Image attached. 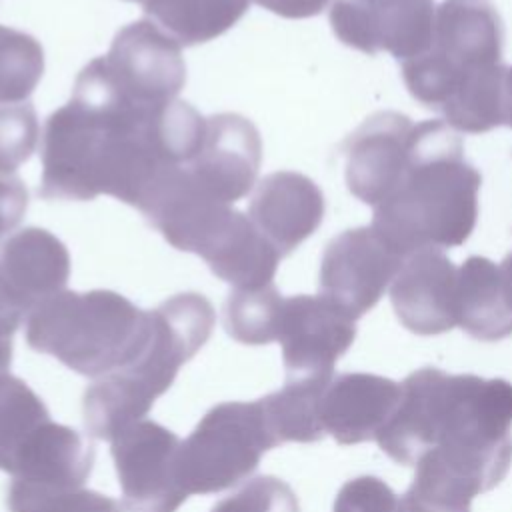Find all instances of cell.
I'll return each instance as SVG.
<instances>
[{"label":"cell","instance_id":"cell-1","mask_svg":"<svg viewBox=\"0 0 512 512\" xmlns=\"http://www.w3.org/2000/svg\"><path fill=\"white\" fill-rule=\"evenodd\" d=\"M204 136L206 118L188 102L138 110L78 74L72 98L44 126L38 196L108 194L142 212L164 180L196 156Z\"/></svg>","mask_w":512,"mask_h":512},{"label":"cell","instance_id":"cell-2","mask_svg":"<svg viewBox=\"0 0 512 512\" xmlns=\"http://www.w3.org/2000/svg\"><path fill=\"white\" fill-rule=\"evenodd\" d=\"M400 402L378 434L384 454L404 466L432 456L482 492L512 464V382L424 366L404 378Z\"/></svg>","mask_w":512,"mask_h":512},{"label":"cell","instance_id":"cell-3","mask_svg":"<svg viewBox=\"0 0 512 512\" xmlns=\"http://www.w3.org/2000/svg\"><path fill=\"white\" fill-rule=\"evenodd\" d=\"M504 26L488 0H444L426 50L402 62L414 100L456 132L484 134L504 124Z\"/></svg>","mask_w":512,"mask_h":512},{"label":"cell","instance_id":"cell-4","mask_svg":"<svg viewBox=\"0 0 512 512\" xmlns=\"http://www.w3.org/2000/svg\"><path fill=\"white\" fill-rule=\"evenodd\" d=\"M482 176L444 120L414 126L410 158L390 194L374 206L372 228L400 254L462 246L478 222Z\"/></svg>","mask_w":512,"mask_h":512},{"label":"cell","instance_id":"cell-5","mask_svg":"<svg viewBox=\"0 0 512 512\" xmlns=\"http://www.w3.org/2000/svg\"><path fill=\"white\" fill-rule=\"evenodd\" d=\"M214 322L210 300L198 292L174 294L148 310L146 336L136 356L84 392L82 414L90 436L112 442L144 420L178 370L208 342Z\"/></svg>","mask_w":512,"mask_h":512},{"label":"cell","instance_id":"cell-6","mask_svg":"<svg viewBox=\"0 0 512 512\" xmlns=\"http://www.w3.org/2000/svg\"><path fill=\"white\" fill-rule=\"evenodd\" d=\"M146 328L148 310L114 290H62L28 314L26 344L98 380L136 356Z\"/></svg>","mask_w":512,"mask_h":512},{"label":"cell","instance_id":"cell-7","mask_svg":"<svg viewBox=\"0 0 512 512\" xmlns=\"http://www.w3.org/2000/svg\"><path fill=\"white\" fill-rule=\"evenodd\" d=\"M144 218L168 244L198 254L214 276L234 288L250 290L274 282L282 256L230 204L204 200L176 186Z\"/></svg>","mask_w":512,"mask_h":512},{"label":"cell","instance_id":"cell-8","mask_svg":"<svg viewBox=\"0 0 512 512\" xmlns=\"http://www.w3.org/2000/svg\"><path fill=\"white\" fill-rule=\"evenodd\" d=\"M278 446L260 400L222 402L210 408L180 448V480L190 494L236 486Z\"/></svg>","mask_w":512,"mask_h":512},{"label":"cell","instance_id":"cell-9","mask_svg":"<svg viewBox=\"0 0 512 512\" xmlns=\"http://www.w3.org/2000/svg\"><path fill=\"white\" fill-rule=\"evenodd\" d=\"M84 68L112 98L140 110L172 104L186 84L180 44L148 18L120 28L108 54Z\"/></svg>","mask_w":512,"mask_h":512},{"label":"cell","instance_id":"cell-10","mask_svg":"<svg viewBox=\"0 0 512 512\" xmlns=\"http://www.w3.org/2000/svg\"><path fill=\"white\" fill-rule=\"evenodd\" d=\"M182 440L140 420L112 440V458L128 512H176L188 498L180 480Z\"/></svg>","mask_w":512,"mask_h":512},{"label":"cell","instance_id":"cell-11","mask_svg":"<svg viewBox=\"0 0 512 512\" xmlns=\"http://www.w3.org/2000/svg\"><path fill=\"white\" fill-rule=\"evenodd\" d=\"M260 162L258 128L242 114L220 112L206 118L204 142L184 164L180 182L200 198L232 206L254 188Z\"/></svg>","mask_w":512,"mask_h":512},{"label":"cell","instance_id":"cell-12","mask_svg":"<svg viewBox=\"0 0 512 512\" xmlns=\"http://www.w3.org/2000/svg\"><path fill=\"white\" fill-rule=\"evenodd\" d=\"M70 254L48 230L26 226L0 244V334L14 336L24 318L64 290Z\"/></svg>","mask_w":512,"mask_h":512},{"label":"cell","instance_id":"cell-13","mask_svg":"<svg viewBox=\"0 0 512 512\" xmlns=\"http://www.w3.org/2000/svg\"><path fill=\"white\" fill-rule=\"evenodd\" d=\"M402 262L404 256L372 226L348 228L324 248L318 276L320 294L358 320L378 304Z\"/></svg>","mask_w":512,"mask_h":512},{"label":"cell","instance_id":"cell-14","mask_svg":"<svg viewBox=\"0 0 512 512\" xmlns=\"http://www.w3.org/2000/svg\"><path fill=\"white\" fill-rule=\"evenodd\" d=\"M328 18L342 44L404 62L430 44L436 8L434 0H334Z\"/></svg>","mask_w":512,"mask_h":512},{"label":"cell","instance_id":"cell-15","mask_svg":"<svg viewBox=\"0 0 512 512\" xmlns=\"http://www.w3.org/2000/svg\"><path fill=\"white\" fill-rule=\"evenodd\" d=\"M356 338V320L330 298H284L276 340L288 378H332L334 364Z\"/></svg>","mask_w":512,"mask_h":512},{"label":"cell","instance_id":"cell-16","mask_svg":"<svg viewBox=\"0 0 512 512\" xmlns=\"http://www.w3.org/2000/svg\"><path fill=\"white\" fill-rule=\"evenodd\" d=\"M414 126L406 114L382 110L342 142L344 176L352 196L374 208L390 194L408 164Z\"/></svg>","mask_w":512,"mask_h":512},{"label":"cell","instance_id":"cell-17","mask_svg":"<svg viewBox=\"0 0 512 512\" xmlns=\"http://www.w3.org/2000/svg\"><path fill=\"white\" fill-rule=\"evenodd\" d=\"M458 268L436 248L404 258L390 284V302L400 324L418 336H436L456 326Z\"/></svg>","mask_w":512,"mask_h":512},{"label":"cell","instance_id":"cell-18","mask_svg":"<svg viewBox=\"0 0 512 512\" xmlns=\"http://www.w3.org/2000/svg\"><path fill=\"white\" fill-rule=\"evenodd\" d=\"M324 210V194L314 180L280 170L256 184L248 218L284 258L318 230Z\"/></svg>","mask_w":512,"mask_h":512},{"label":"cell","instance_id":"cell-19","mask_svg":"<svg viewBox=\"0 0 512 512\" xmlns=\"http://www.w3.org/2000/svg\"><path fill=\"white\" fill-rule=\"evenodd\" d=\"M402 386L366 372L332 376L320 402L324 432L338 444L352 446L376 440L400 402Z\"/></svg>","mask_w":512,"mask_h":512},{"label":"cell","instance_id":"cell-20","mask_svg":"<svg viewBox=\"0 0 512 512\" xmlns=\"http://www.w3.org/2000/svg\"><path fill=\"white\" fill-rule=\"evenodd\" d=\"M456 326L482 342L512 336V300L500 266L484 256H468L458 268Z\"/></svg>","mask_w":512,"mask_h":512},{"label":"cell","instance_id":"cell-21","mask_svg":"<svg viewBox=\"0 0 512 512\" xmlns=\"http://www.w3.org/2000/svg\"><path fill=\"white\" fill-rule=\"evenodd\" d=\"M52 420L42 398L20 378H0V470L16 478Z\"/></svg>","mask_w":512,"mask_h":512},{"label":"cell","instance_id":"cell-22","mask_svg":"<svg viewBox=\"0 0 512 512\" xmlns=\"http://www.w3.org/2000/svg\"><path fill=\"white\" fill-rule=\"evenodd\" d=\"M144 14L180 46L210 42L228 32L250 0H146Z\"/></svg>","mask_w":512,"mask_h":512},{"label":"cell","instance_id":"cell-23","mask_svg":"<svg viewBox=\"0 0 512 512\" xmlns=\"http://www.w3.org/2000/svg\"><path fill=\"white\" fill-rule=\"evenodd\" d=\"M330 378H294L260 398L268 426L278 440L284 442H318L324 438L320 418V402Z\"/></svg>","mask_w":512,"mask_h":512},{"label":"cell","instance_id":"cell-24","mask_svg":"<svg viewBox=\"0 0 512 512\" xmlns=\"http://www.w3.org/2000/svg\"><path fill=\"white\" fill-rule=\"evenodd\" d=\"M284 298L272 284L262 288H234L224 302L226 332L250 346L276 340Z\"/></svg>","mask_w":512,"mask_h":512},{"label":"cell","instance_id":"cell-25","mask_svg":"<svg viewBox=\"0 0 512 512\" xmlns=\"http://www.w3.org/2000/svg\"><path fill=\"white\" fill-rule=\"evenodd\" d=\"M406 494L400 498V512H470L478 488L462 480L432 456H422Z\"/></svg>","mask_w":512,"mask_h":512},{"label":"cell","instance_id":"cell-26","mask_svg":"<svg viewBox=\"0 0 512 512\" xmlns=\"http://www.w3.org/2000/svg\"><path fill=\"white\" fill-rule=\"evenodd\" d=\"M8 512H122V506L84 486H46L12 480L6 492Z\"/></svg>","mask_w":512,"mask_h":512},{"label":"cell","instance_id":"cell-27","mask_svg":"<svg viewBox=\"0 0 512 512\" xmlns=\"http://www.w3.org/2000/svg\"><path fill=\"white\" fill-rule=\"evenodd\" d=\"M44 72L40 42L20 30L0 26V102H26Z\"/></svg>","mask_w":512,"mask_h":512},{"label":"cell","instance_id":"cell-28","mask_svg":"<svg viewBox=\"0 0 512 512\" xmlns=\"http://www.w3.org/2000/svg\"><path fill=\"white\" fill-rule=\"evenodd\" d=\"M40 126L30 100L0 102V172L16 174L38 146Z\"/></svg>","mask_w":512,"mask_h":512},{"label":"cell","instance_id":"cell-29","mask_svg":"<svg viewBox=\"0 0 512 512\" xmlns=\"http://www.w3.org/2000/svg\"><path fill=\"white\" fill-rule=\"evenodd\" d=\"M210 512H300L294 490L276 476H256Z\"/></svg>","mask_w":512,"mask_h":512},{"label":"cell","instance_id":"cell-30","mask_svg":"<svg viewBox=\"0 0 512 512\" xmlns=\"http://www.w3.org/2000/svg\"><path fill=\"white\" fill-rule=\"evenodd\" d=\"M332 512H400V498L384 480L358 476L338 490Z\"/></svg>","mask_w":512,"mask_h":512},{"label":"cell","instance_id":"cell-31","mask_svg":"<svg viewBox=\"0 0 512 512\" xmlns=\"http://www.w3.org/2000/svg\"><path fill=\"white\" fill-rule=\"evenodd\" d=\"M258 6L270 10L276 16L298 20L318 16L330 0H254Z\"/></svg>","mask_w":512,"mask_h":512},{"label":"cell","instance_id":"cell-32","mask_svg":"<svg viewBox=\"0 0 512 512\" xmlns=\"http://www.w3.org/2000/svg\"><path fill=\"white\" fill-rule=\"evenodd\" d=\"M502 118H504V124L512 128V66H508V68H506V76H504Z\"/></svg>","mask_w":512,"mask_h":512},{"label":"cell","instance_id":"cell-33","mask_svg":"<svg viewBox=\"0 0 512 512\" xmlns=\"http://www.w3.org/2000/svg\"><path fill=\"white\" fill-rule=\"evenodd\" d=\"M12 364V336L0 334V378L4 374H10Z\"/></svg>","mask_w":512,"mask_h":512},{"label":"cell","instance_id":"cell-34","mask_svg":"<svg viewBox=\"0 0 512 512\" xmlns=\"http://www.w3.org/2000/svg\"><path fill=\"white\" fill-rule=\"evenodd\" d=\"M498 266H500V272H502V278H504L506 290H508L510 300H512V252H510V254H506V258H504Z\"/></svg>","mask_w":512,"mask_h":512},{"label":"cell","instance_id":"cell-35","mask_svg":"<svg viewBox=\"0 0 512 512\" xmlns=\"http://www.w3.org/2000/svg\"><path fill=\"white\" fill-rule=\"evenodd\" d=\"M128 2H140V4H144L146 0H128Z\"/></svg>","mask_w":512,"mask_h":512}]
</instances>
